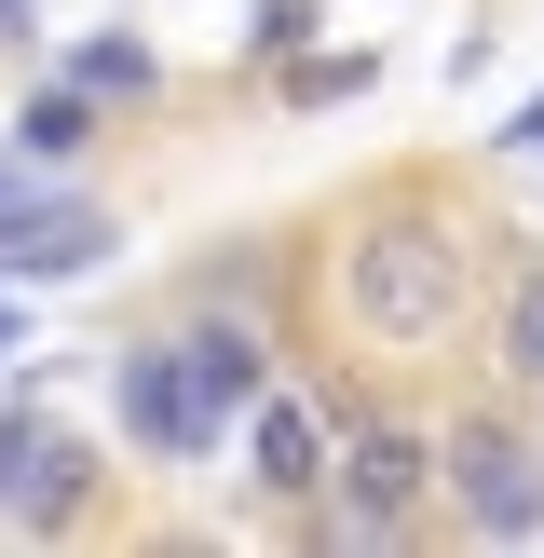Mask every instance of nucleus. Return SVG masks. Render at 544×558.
I'll use <instances>...</instances> for the list:
<instances>
[{
    "mask_svg": "<svg viewBox=\"0 0 544 558\" xmlns=\"http://www.w3.org/2000/svg\"><path fill=\"white\" fill-rule=\"evenodd\" d=\"M341 300H354V327H368V341L435 354V341L462 327V245H449V232H354Z\"/></svg>",
    "mask_w": 544,
    "mask_h": 558,
    "instance_id": "nucleus-1",
    "label": "nucleus"
},
{
    "mask_svg": "<svg viewBox=\"0 0 544 558\" xmlns=\"http://www.w3.org/2000/svg\"><path fill=\"white\" fill-rule=\"evenodd\" d=\"M435 505L477 545H531L544 532V450L517 423H490V409H462V423L435 436Z\"/></svg>",
    "mask_w": 544,
    "mask_h": 558,
    "instance_id": "nucleus-2",
    "label": "nucleus"
},
{
    "mask_svg": "<svg viewBox=\"0 0 544 558\" xmlns=\"http://www.w3.org/2000/svg\"><path fill=\"white\" fill-rule=\"evenodd\" d=\"M326 545H408L435 518V436H408V423H354L341 436V463H326Z\"/></svg>",
    "mask_w": 544,
    "mask_h": 558,
    "instance_id": "nucleus-3",
    "label": "nucleus"
},
{
    "mask_svg": "<svg viewBox=\"0 0 544 558\" xmlns=\"http://www.w3.org/2000/svg\"><path fill=\"white\" fill-rule=\"evenodd\" d=\"M109 245H123V218L96 191H41L27 163H0V287H82V272H109Z\"/></svg>",
    "mask_w": 544,
    "mask_h": 558,
    "instance_id": "nucleus-4",
    "label": "nucleus"
},
{
    "mask_svg": "<svg viewBox=\"0 0 544 558\" xmlns=\"http://www.w3.org/2000/svg\"><path fill=\"white\" fill-rule=\"evenodd\" d=\"M109 409H123V436L150 463H218L232 450V409L190 381V341H123L109 354Z\"/></svg>",
    "mask_w": 544,
    "mask_h": 558,
    "instance_id": "nucleus-5",
    "label": "nucleus"
},
{
    "mask_svg": "<svg viewBox=\"0 0 544 558\" xmlns=\"http://www.w3.org/2000/svg\"><path fill=\"white\" fill-rule=\"evenodd\" d=\"M96 518V450L41 409H0V532H82Z\"/></svg>",
    "mask_w": 544,
    "mask_h": 558,
    "instance_id": "nucleus-6",
    "label": "nucleus"
},
{
    "mask_svg": "<svg viewBox=\"0 0 544 558\" xmlns=\"http://www.w3.org/2000/svg\"><path fill=\"white\" fill-rule=\"evenodd\" d=\"M232 436H245V490H259V505H313V490H326V463H341L299 381H259Z\"/></svg>",
    "mask_w": 544,
    "mask_h": 558,
    "instance_id": "nucleus-7",
    "label": "nucleus"
},
{
    "mask_svg": "<svg viewBox=\"0 0 544 558\" xmlns=\"http://www.w3.org/2000/svg\"><path fill=\"white\" fill-rule=\"evenodd\" d=\"M54 69H69L96 109H150V96H163V54H150V27H82V41L54 54Z\"/></svg>",
    "mask_w": 544,
    "mask_h": 558,
    "instance_id": "nucleus-8",
    "label": "nucleus"
},
{
    "mask_svg": "<svg viewBox=\"0 0 544 558\" xmlns=\"http://www.w3.org/2000/svg\"><path fill=\"white\" fill-rule=\"evenodd\" d=\"M82 150H96V96H82V82H69V69H54V82H41V96H27V109H14V163H27V178H69V163H82Z\"/></svg>",
    "mask_w": 544,
    "mask_h": 558,
    "instance_id": "nucleus-9",
    "label": "nucleus"
},
{
    "mask_svg": "<svg viewBox=\"0 0 544 558\" xmlns=\"http://www.w3.org/2000/svg\"><path fill=\"white\" fill-rule=\"evenodd\" d=\"M190 381H205V396L245 423V396L272 381V341H259V327H190Z\"/></svg>",
    "mask_w": 544,
    "mask_h": 558,
    "instance_id": "nucleus-10",
    "label": "nucleus"
},
{
    "mask_svg": "<svg viewBox=\"0 0 544 558\" xmlns=\"http://www.w3.org/2000/svg\"><path fill=\"white\" fill-rule=\"evenodd\" d=\"M272 82H286V109H341V96H368V82H381V54H286Z\"/></svg>",
    "mask_w": 544,
    "mask_h": 558,
    "instance_id": "nucleus-11",
    "label": "nucleus"
},
{
    "mask_svg": "<svg viewBox=\"0 0 544 558\" xmlns=\"http://www.w3.org/2000/svg\"><path fill=\"white\" fill-rule=\"evenodd\" d=\"M286 54H313V0H259L245 14V69H286Z\"/></svg>",
    "mask_w": 544,
    "mask_h": 558,
    "instance_id": "nucleus-12",
    "label": "nucleus"
},
{
    "mask_svg": "<svg viewBox=\"0 0 544 558\" xmlns=\"http://www.w3.org/2000/svg\"><path fill=\"white\" fill-rule=\"evenodd\" d=\"M504 368H517V381H544V287H517V300H504Z\"/></svg>",
    "mask_w": 544,
    "mask_h": 558,
    "instance_id": "nucleus-13",
    "label": "nucleus"
},
{
    "mask_svg": "<svg viewBox=\"0 0 544 558\" xmlns=\"http://www.w3.org/2000/svg\"><path fill=\"white\" fill-rule=\"evenodd\" d=\"M490 150H504V163H544V96H517V109H504V136H490Z\"/></svg>",
    "mask_w": 544,
    "mask_h": 558,
    "instance_id": "nucleus-14",
    "label": "nucleus"
},
{
    "mask_svg": "<svg viewBox=\"0 0 544 558\" xmlns=\"http://www.w3.org/2000/svg\"><path fill=\"white\" fill-rule=\"evenodd\" d=\"M14 354H27V300L0 287V368H14Z\"/></svg>",
    "mask_w": 544,
    "mask_h": 558,
    "instance_id": "nucleus-15",
    "label": "nucleus"
},
{
    "mask_svg": "<svg viewBox=\"0 0 544 558\" xmlns=\"http://www.w3.org/2000/svg\"><path fill=\"white\" fill-rule=\"evenodd\" d=\"M0 41H41V14H27V0H0Z\"/></svg>",
    "mask_w": 544,
    "mask_h": 558,
    "instance_id": "nucleus-16",
    "label": "nucleus"
}]
</instances>
